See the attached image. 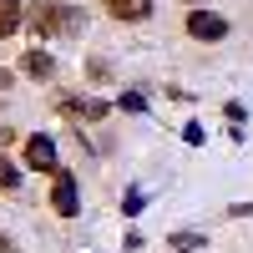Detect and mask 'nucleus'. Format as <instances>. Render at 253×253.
<instances>
[{
  "label": "nucleus",
  "mask_w": 253,
  "mask_h": 253,
  "mask_svg": "<svg viewBox=\"0 0 253 253\" xmlns=\"http://www.w3.org/2000/svg\"><path fill=\"white\" fill-rule=\"evenodd\" d=\"M198 5H203V0H198Z\"/></svg>",
  "instance_id": "nucleus-10"
},
{
  "label": "nucleus",
  "mask_w": 253,
  "mask_h": 253,
  "mask_svg": "<svg viewBox=\"0 0 253 253\" xmlns=\"http://www.w3.org/2000/svg\"><path fill=\"white\" fill-rule=\"evenodd\" d=\"M20 20H26V0H0V41L15 36Z\"/></svg>",
  "instance_id": "nucleus-6"
},
{
  "label": "nucleus",
  "mask_w": 253,
  "mask_h": 253,
  "mask_svg": "<svg viewBox=\"0 0 253 253\" xmlns=\"http://www.w3.org/2000/svg\"><path fill=\"white\" fill-rule=\"evenodd\" d=\"M112 20H147L152 15V0H101Z\"/></svg>",
  "instance_id": "nucleus-5"
},
{
  "label": "nucleus",
  "mask_w": 253,
  "mask_h": 253,
  "mask_svg": "<svg viewBox=\"0 0 253 253\" xmlns=\"http://www.w3.org/2000/svg\"><path fill=\"white\" fill-rule=\"evenodd\" d=\"M20 71L41 81V76H51V71H56V61H51L46 51H26V56H20Z\"/></svg>",
  "instance_id": "nucleus-7"
},
{
  "label": "nucleus",
  "mask_w": 253,
  "mask_h": 253,
  "mask_svg": "<svg viewBox=\"0 0 253 253\" xmlns=\"http://www.w3.org/2000/svg\"><path fill=\"white\" fill-rule=\"evenodd\" d=\"M0 187H5V193H15V187H20V167L5 162V157H0Z\"/></svg>",
  "instance_id": "nucleus-8"
},
{
  "label": "nucleus",
  "mask_w": 253,
  "mask_h": 253,
  "mask_svg": "<svg viewBox=\"0 0 253 253\" xmlns=\"http://www.w3.org/2000/svg\"><path fill=\"white\" fill-rule=\"evenodd\" d=\"M26 162L41 167V172H51V177L61 172V162H56V142H51V137H31V142H26Z\"/></svg>",
  "instance_id": "nucleus-4"
},
{
  "label": "nucleus",
  "mask_w": 253,
  "mask_h": 253,
  "mask_svg": "<svg viewBox=\"0 0 253 253\" xmlns=\"http://www.w3.org/2000/svg\"><path fill=\"white\" fill-rule=\"evenodd\" d=\"M51 208L61 218H76V177H71V167H61L56 172V187H51Z\"/></svg>",
  "instance_id": "nucleus-3"
},
{
  "label": "nucleus",
  "mask_w": 253,
  "mask_h": 253,
  "mask_svg": "<svg viewBox=\"0 0 253 253\" xmlns=\"http://www.w3.org/2000/svg\"><path fill=\"white\" fill-rule=\"evenodd\" d=\"M26 26L36 41H56V36H81L86 15H81V5H66V0H36V5H26Z\"/></svg>",
  "instance_id": "nucleus-1"
},
{
  "label": "nucleus",
  "mask_w": 253,
  "mask_h": 253,
  "mask_svg": "<svg viewBox=\"0 0 253 253\" xmlns=\"http://www.w3.org/2000/svg\"><path fill=\"white\" fill-rule=\"evenodd\" d=\"M10 81H15V76H10V71H5V66H0V91H5V86H10Z\"/></svg>",
  "instance_id": "nucleus-9"
},
{
  "label": "nucleus",
  "mask_w": 253,
  "mask_h": 253,
  "mask_svg": "<svg viewBox=\"0 0 253 253\" xmlns=\"http://www.w3.org/2000/svg\"><path fill=\"white\" fill-rule=\"evenodd\" d=\"M187 36H193V41H223L228 20L213 15V10H193V15H187Z\"/></svg>",
  "instance_id": "nucleus-2"
}]
</instances>
